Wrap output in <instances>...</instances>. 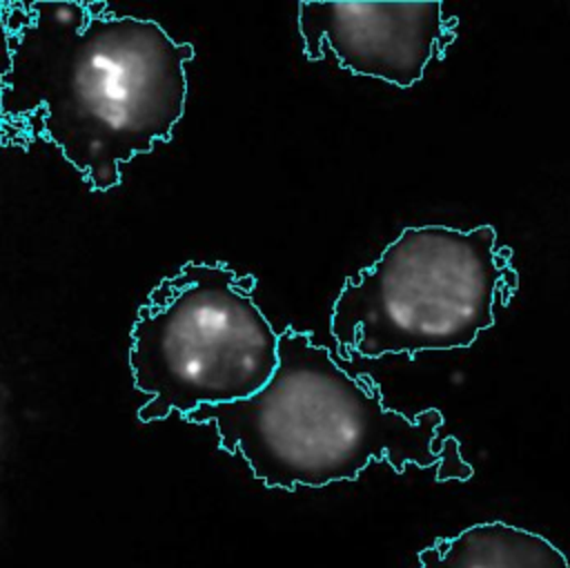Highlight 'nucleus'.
Segmentation results:
<instances>
[{
  "instance_id": "f03ea898",
  "label": "nucleus",
  "mask_w": 570,
  "mask_h": 568,
  "mask_svg": "<svg viewBox=\"0 0 570 568\" xmlns=\"http://www.w3.org/2000/svg\"><path fill=\"white\" fill-rule=\"evenodd\" d=\"M180 421L212 425L218 448L245 459L254 479L294 492L354 481L376 461L403 474L410 466L436 468V481H468L474 470L454 437L439 439L443 414L392 410L370 374L343 370L312 332L287 325L278 368L249 399L203 405Z\"/></svg>"
},
{
  "instance_id": "39448f33",
  "label": "nucleus",
  "mask_w": 570,
  "mask_h": 568,
  "mask_svg": "<svg viewBox=\"0 0 570 568\" xmlns=\"http://www.w3.org/2000/svg\"><path fill=\"white\" fill-rule=\"evenodd\" d=\"M459 20L439 0H303L298 33L303 56L323 60L325 49L356 74L394 87H414L434 58H445Z\"/></svg>"
},
{
  "instance_id": "423d86ee",
  "label": "nucleus",
  "mask_w": 570,
  "mask_h": 568,
  "mask_svg": "<svg viewBox=\"0 0 570 568\" xmlns=\"http://www.w3.org/2000/svg\"><path fill=\"white\" fill-rule=\"evenodd\" d=\"M416 559L419 568H570L546 537L505 521H483L454 537H439Z\"/></svg>"
},
{
  "instance_id": "f257e3e1",
  "label": "nucleus",
  "mask_w": 570,
  "mask_h": 568,
  "mask_svg": "<svg viewBox=\"0 0 570 568\" xmlns=\"http://www.w3.org/2000/svg\"><path fill=\"white\" fill-rule=\"evenodd\" d=\"M2 25L4 147L51 143L100 194L122 183V163L171 140L194 45L107 2H2Z\"/></svg>"
},
{
  "instance_id": "20e7f679",
  "label": "nucleus",
  "mask_w": 570,
  "mask_h": 568,
  "mask_svg": "<svg viewBox=\"0 0 570 568\" xmlns=\"http://www.w3.org/2000/svg\"><path fill=\"white\" fill-rule=\"evenodd\" d=\"M256 278L227 263H185L140 303L129 330L138 421L187 417L261 392L278 368L281 332L254 301Z\"/></svg>"
},
{
  "instance_id": "7ed1b4c3",
  "label": "nucleus",
  "mask_w": 570,
  "mask_h": 568,
  "mask_svg": "<svg viewBox=\"0 0 570 568\" xmlns=\"http://www.w3.org/2000/svg\"><path fill=\"white\" fill-rule=\"evenodd\" d=\"M517 287L512 249L492 225L405 227L345 278L330 334L345 359L461 350L494 325V305H508Z\"/></svg>"
}]
</instances>
